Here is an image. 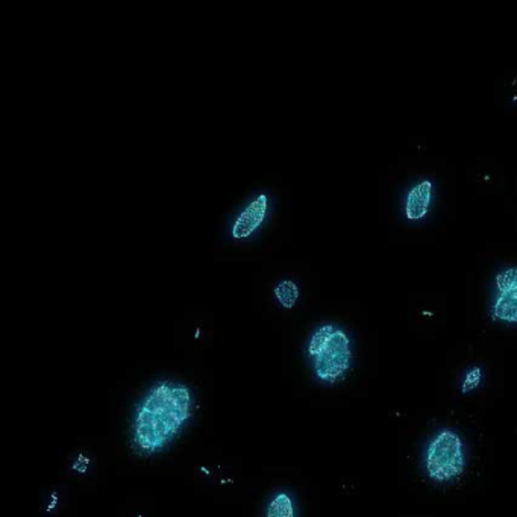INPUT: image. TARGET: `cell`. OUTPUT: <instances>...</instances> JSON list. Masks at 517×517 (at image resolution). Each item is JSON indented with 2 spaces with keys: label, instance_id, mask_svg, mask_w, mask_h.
Segmentation results:
<instances>
[{
  "label": "cell",
  "instance_id": "cell-5",
  "mask_svg": "<svg viewBox=\"0 0 517 517\" xmlns=\"http://www.w3.org/2000/svg\"><path fill=\"white\" fill-rule=\"evenodd\" d=\"M268 208H270V199L266 193L255 196L240 215L235 217L231 235L235 240H246L258 232L259 228L263 226L264 222L267 219Z\"/></svg>",
  "mask_w": 517,
  "mask_h": 517
},
{
  "label": "cell",
  "instance_id": "cell-2",
  "mask_svg": "<svg viewBox=\"0 0 517 517\" xmlns=\"http://www.w3.org/2000/svg\"><path fill=\"white\" fill-rule=\"evenodd\" d=\"M312 371L325 384L346 378L352 366V343L343 328L325 323L312 332L307 346Z\"/></svg>",
  "mask_w": 517,
  "mask_h": 517
},
{
  "label": "cell",
  "instance_id": "cell-4",
  "mask_svg": "<svg viewBox=\"0 0 517 517\" xmlns=\"http://www.w3.org/2000/svg\"><path fill=\"white\" fill-rule=\"evenodd\" d=\"M495 290L490 308L493 320L517 325V266L499 270L495 276Z\"/></svg>",
  "mask_w": 517,
  "mask_h": 517
},
{
  "label": "cell",
  "instance_id": "cell-9",
  "mask_svg": "<svg viewBox=\"0 0 517 517\" xmlns=\"http://www.w3.org/2000/svg\"><path fill=\"white\" fill-rule=\"evenodd\" d=\"M484 373L481 367H472L466 372L463 382H461V391L464 395H468L470 391L477 390L481 384H483Z\"/></svg>",
  "mask_w": 517,
  "mask_h": 517
},
{
  "label": "cell",
  "instance_id": "cell-1",
  "mask_svg": "<svg viewBox=\"0 0 517 517\" xmlns=\"http://www.w3.org/2000/svg\"><path fill=\"white\" fill-rule=\"evenodd\" d=\"M195 410L190 387L158 381L138 402L132 419V446L143 457L160 454L184 430Z\"/></svg>",
  "mask_w": 517,
  "mask_h": 517
},
{
  "label": "cell",
  "instance_id": "cell-3",
  "mask_svg": "<svg viewBox=\"0 0 517 517\" xmlns=\"http://www.w3.org/2000/svg\"><path fill=\"white\" fill-rule=\"evenodd\" d=\"M425 470L435 483H449L460 478L466 468L463 439L449 428L437 431L426 446Z\"/></svg>",
  "mask_w": 517,
  "mask_h": 517
},
{
  "label": "cell",
  "instance_id": "cell-6",
  "mask_svg": "<svg viewBox=\"0 0 517 517\" xmlns=\"http://www.w3.org/2000/svg\"><path fill=\"white\" fill-rule=\"evenodd\" d=\"M434 193V182L428 180V178L416 182L415 186L411 187L406 196L404 213H406L407 219L410 220V222L424 220L430 213L431 206H433Z\"/></svg>",
  "mask_w": 517,
  "mask_h": 517
},
{
  "label": "cell",
  "instance_id": "cell-8",
  "mask_svg": "<svg viewBox=\"0 0 517 517\" xmlns=\"http://www.w3.org/2000/svg\"><path fill=\"white\" fill-rule=\"evenodd\" d=\"M275 298L278 301L279 305L284 308H294L298 302L299 299V287L298 284L292 281V279H284L281 283L276 284L274 290Z\"/></svg>",
  "mask_w": 517,
  "mask_h": 517
},
{
  "label": "cell",
  "instance_id": "cell-7",
  "mask_svg": "<svg viewBox=\"0 0 517 517\" xmlns=\"http://www.w3.org/2000/svg\"><path fill=\"white\" fill-rule=\"evenodd\" d=\"M266 517H298L294 498L285 492L275 493L267 504Z\"/></svg>",
  "mask_w": 517,
  "mask_h": 517
}]
</instances>
